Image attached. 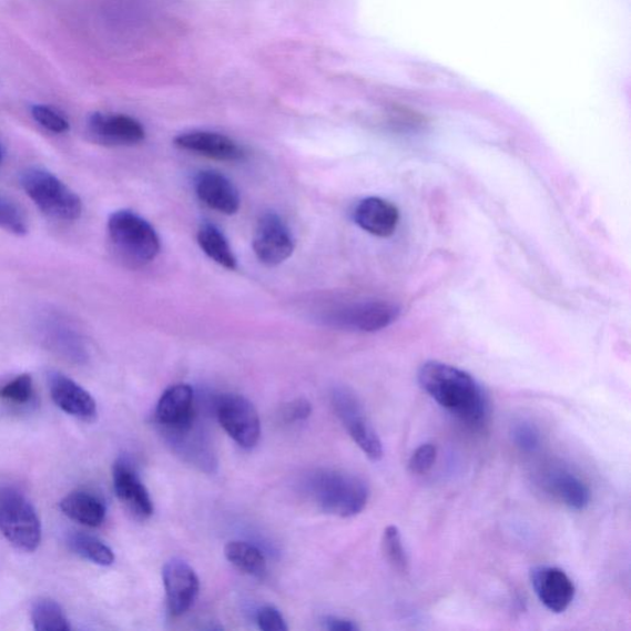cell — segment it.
<instances>
[{
  "label": "cell",
  "instance_id": "7",
  "mask_svg": "<svg viewBox=\"0 0 631 631\" xmlns=\"http://www.w3.org/2000/svg\"><path fill=\"white\" fill-rule=\"evenodd\" d=\"M217 418L221 427L242 448L257 446L261 438V419L256 407L248 398L228 394L217 403Z\"/></svg>",
  "mask_w": 631,
  "mask_h": 631
},
{
  "label": "cell",
  "instance_id": "12",
  "mask_svg": "<svg viewBox=\"0 0 631 631\" xmlns=\"http://www.w3.org/2000/svg\"><path fill=\"white\" fill-rule=\"evenodd\" d=\"M530 581L539 601L552 613H563L574 600V583L559 568L537 567L530 572Z\"/></svg>",
  "mask_w": 631,
  "mask_h": 631
},
{
  "label": "cell",
  "instance_id": "6",
  "mask_svg": "<svg viewBox=\"0 0 631 631\" xmlns=\"http://www.w3.org/2000/svg\"><path fill=\"white\" fill-rule=\"evenodd\" d=\"M332 404L335 411L342 420L343 426L347 429L349 436L356 441V445L373 461H379L384 457V447L381 439L374 429L359 398L349 389L339 387L332 395Z\"/></svg>",
  "mask_w": 631,
  "mask_h": 631
},
{
  "label": "cell",
  "instance_id": "4",
  "mask_svg": "<svg viewBox=\"0 0 631 631\" xmlns=\"http://www.w3.org/2000/svg\"><path fill=\"white\" fill-rule=\"evenodd\" d=\"M108 235L114 248L125 259L150 263L161 252V241L149 221L130 210H119L108 220Z\"/></svg>",
  "mask_w": 631,
  "mask_h": 631
},
{
  "label": "cell",
  "instance_id": "25",
  "mask_svg": "<svg viewBox=\"0 0 631 631\" xmlns=\"http://www.w3.org/2000/svg\"><path fill=\"white\" fill-rule=\"evenodd\" d=\"M31 620L38 631H70L71 625L62 607L51 598H39L32 604Z\"/></svg>",
  "mask_w": 631,
  "mask_h": 631
},
{
  "label": "cell",
  "instance_id": "16",
  "mask_svg": "<svg viewBox=\"0 0 631 631\" xmlns=\"http://www.w3.org/2000/svg\"><path fill=\"white\" fill-rule=\"evenodd\" d=\"M115 493L128 511L138 519L145 520L153 515L154 508L146 486L125 460H118L113 468Z\"/></svg>",
  "mask_w": 631,
  "mask_h": 631
},
{
  "label": "cell",
  "instance_id": "13",
  "mask_svg": "<svg viewBox=\"0 0 631 631\" xmlns=\"http://www.w3.org/2000/svg\"><path fill=\"white\" fill-rule=\"evenodd\" d=\"M38 326L41 338L54 353L73 363L86 360L84 339L69 319L58 314H47L39 319Z\"/></svg>",
  "mask_w": 631,
  "mask_h": 631
},
{
  "label": "cell",
  "instance_id": "20",
  "mask_svg": "<svg viewBox=\"0 0 631 631\" xmlns=\"http://www.w3.org/2000/svg\"><path fill=\"white\" fill-rule=\"evenodd\" d=\"M546 491L573 511H583L591 503V490L587 484L568 469L552 468L542 479Z\"/></svg>",
  "mask_w": 631,
  "mask_h": 631
},
{
  "label": "cell",
  "instance_id": "29",
  "mask_svg": "<svg viewBox=\"0 0 631 631\" xmlns=\"http://www.w3.org/2000/svg\"><path fill=\"white\" fill-rule=\"evenodd\" d=\"M511 437L515 446L528 454L536 452L540 448V431L535 424L529 420H519L511 430Z\"/></svg>",
  "mask_w": 631,
  "mask_h": 631
},
{
  "label": "cell",
  "instance_id": "19",
  "mask_svg": "<svg viewBox=\"0 0 631 631\" xmlns=\"http://www.w3.org/2000/svg\"><path fill=\"white\" fill-rule=\"evenodd\" d=\"M356 224L376 237H389L400 223V213L390 202L381 197H367L354 208Z\"/></svg>",
  "mask_w": 631,
  "mask_h": 631
},
{
  "label": "cell",
  "instance_id": "21",
  "mask_svg": "<svg viewBox=\"0 0 631 631\" xmlns=\"http://www.w3.org/2000/svg\"><path fill=\"white\" fill-rule=\"evenodd\" d=\"M60 508L64 516L90 528L102 526L106 516L101 498L88 491L71 492L60 502Z\"/></svg>",
  "mask_w": 631,
  "mask_h": 631
},
{
  "label": "cell",
  "instance_id": "3",
  "mask_svg": "<svg viewBox=\"0 0 631 631\" xmlns=\"http://www.w3.org/2000/svg\"><path fill=\"white\" fill-rule=\"evenodd\" d=\"M20 184L43 215L64 223L82 216L81 197L51 172L30 169L21 174Z\"/></svg>",
  "mask_w": 631,
  "mask_h": 631
},
{
  "label": "cell",
  "instance_id": "32",
  "mask_svg": "<svg viewBox=\"0 0 631 631\" xmlns=\"http://www.w3.org/2000/svg\"><path fill=\"white\" fill-rule=\"evenodd\" d=\"M257 623L263 631H286L289 629L283 614L273 605H265L259 609Z\"/></svg>",
  "mask_w": 631,
  "mask_h": 631
},
{
  "label": "cell",
  "instance_id": "11",
  "mask_svg": "<svg viewBox=\"0 0 631 631\" xmlns=\"http://www.w3.org/2000/svg\"><path fill=\"white\" fill-rule=\"evenodd\" d=\"M163 583L170 613L181 617L190 611L201 590V582L191 564L181 559L165 563Z\"/></svg>",
  "mask_w": 631,
  "mask_h": 631
},
{
  "label": "cell",
  "instance_id": "26",
  "mask_svg": "<svg viewBox=\"0 0 631 631\" xmlns=\"http://www.w3.org/2000/svg\"><path fill=\"white\" fill-rule=\"evenodd\" d=\"M384 556L391 567L401 573L408 570V559L404 547L400 530L395 526H389L383 535Z\"/></svg>",
  "mask_w": 631,
  "mask_h": 631
},
{
  "label": "cell",
  "instance_id": "23",
  "mask_svg": "<svg viewBox=\"0 0 631 631\" xmlns=\"http://www.w3.org/2000/svg\"><path fill=\"white\" fill-rule=\"evenodd\" d=\"M225 557L240 571L253 576V578L261 579L267 572V559L257 547L250 545V542L230 541L225 547Z\"/></svg>",
  "mask_w": 631,
  "mask_h": 631
},
{
  "label": "cell",
  "instance_id": "14",
  "mask_svg": "<svg viewBox=\"0 0 631 631\" xmlns=\"http://www.w3.org/2000/svg\"><path fill=\"white\" fill-rule=\"evenodd\" d=\"M156 423L163 431L184 430L194 425V391L190 385L171 386L160 398Z\"/></svg>",
  "mask_w": 631,
  "mask_h": 631
},
{
  "label": "cell",
  "instance_id": "18",
  "mask_svg": "<svg viewBox=\"0 0 631 631\" xmlns=\"http://www.w3.org/2000/svg\"><path fill=\"white\" fill-rule=\"evenodd\" d=\"M50 393L54 404L63 413L75 418L92 420L96 416V403L93 396L63 374H52Z\"/></svg>",
  "mask_w": 631,
  "mask_h": 631
},
{
  "label": "cell",
  "instance_id": "24",
  "mask_svg": "<svg viewBox=\"0 0 631 631\" xmlns=\"http://www.w3.org/2000/svg\"><path fill=\"white\" fill-rule=\"evenodd\" d=\"M68 545L77 556L99 567H110L115 561L114 551L104 541L82 531H73L68 537Z\"/></svg>",
  "mask_w": 631,
  "mask_h": 631
},
{
  "label": "cell",
  "instance_id": "35",
  "mask_svg": "<svg viewBox=\"0 0 631 631\" xmlns=\"http://www.w3.org/2000/svg\"><path fill=\"white\" fill-rule=\"evenodd\" d=\"M3 162V150L2 146H0V164H2Z\"/></svg>",
  "mask_w": 631,
  "mask_h": 631
},
{
  "label": "cell",
  "instance_id": "8",
  "mask_svg": "<svg viewBox=\"0 0 631 631\" xmlns=\"http://www.w3.org/2000/svg\"><path fill=\"white\" fill-rule=\"evenodd\" d=\"M253 250L261 263L276 267L293 256L295 238L279 215L264 214L254 231Z\"/></svg>",
  "mask_w": 631,
  "mask_h": 631
},
{
  "label": "cell",
  "instance_id": "30",
  "mask_svg": "<svg viewBox=\"0 0 631 631\" xmlns=\"http://www.w3.org/2000/svg\"><path fill=\"white\" fill-rule=\"evenodd\" d=\"M31 115L42 128L54 132V134H63L70 130L69 120L65 119L57 109L49 105H34L31 108Z\"/></svg>",
  "mask_w": 631,
  "mask_h": 631
},
{
  "label": "cell",
  "instance_id": "27",
  "mask_svg": "<svg viewBox=\"0 0 631 631\" xmlns=\"http://www.w3.org/2000/svg\"><path fill=\"white\" fill-rule=\"evenodd\" d=\"M0 228L16 236H26L29 230L23 212L4 197H0Z\"/></svg>",
  "mask_w": 631,
  "mask_h": 631
},
{
  "label": "cell",
  "instance_id": "28",
  "mask_svg": "<svg viewBox=\"0 0 631 631\" xmlns=\"http://www.w3.org/2000/svg\"><path fill=\"white\" fill-rule=\"evenodd\" d=\"M34 385L29 374H21L0 389V398L17 405H24L31 400Z\"/></svg>",
  "mask_w": 631,
  "mask_h": 631
},
{
  "label": "cell",
  "instance_id": "9",
  "mask_svg": "<svg viewBox=\"0 0 631 631\" xmlns=\"http://www.w3.org/2000/svg\"><path fill=\"white\" fill-rule=\"evenodd\" d=\"M400 309L383 301L360 302L343 306L328 317L329 323L342 328L376 332L395 323Z\"/></svg>",
  "mask_w": 631,
  "mask_h": 631
},
{
  "label": "cell",
  "instance_id": "1",
  "mask_svg": "<svg viewBox=\"0 0 631 631\" xmlns=\"http://www.w3.org/2000/svg\"><path fill=\"white\" fill-rule=\"evenodd\" d=\"M420 387L442 408L462 423L480 427L489 416V403L472 376L440 362H427L418 370Z\"/></svg>",
  "mask_w": 631,
  "mask_h": 631
},
{
  "label": "cell",
  "instance_id": "17",
  "mask_svg": "<svg viewBox=\"0 0 631 631\" xmlns=\"http://www.w3.org/2000/svg\"><path fill=\"white\" fill-rule=\"evenodd\" d=\"M195 192L201 202L215 212L235 215L241 206L237 187L224 174L204 171L196 175Z\"/></svg>",
  "mask_w": 631,
  "mask_h": 631
},
{
  "label": "cell",
  "instance_id": "33",
  "mask_svg": "<svg viewBox=\"0 0 631 631\" xmlns=\"http://www.w3.org/2000/svg\"><path fill=\"white\" fill-rule=\"evenodd\" d=\"M313 413V406L305 398H297L286 404L282 409V417L287 424L301 423Z\"/></svg>",
  "mask_w": 631,
  "mask_h": 631
},
{
  "label": "cell",
  "instance_id": "2",
  "mask_svg": "<svg viewBox=\"0 0 631 631\" xmlns=\"http://www.w3.org/2000/svg\"><path fill=\"white\" fill-rule=\"evenodd\" d=\"M304 489L319 511L340 518L362 513L369 501L367 482L357 475L335 469L313 471L307 476Z\"/></svg>",
  "mask_w": 631,
  "mask_h": 631
},
{
  "label": "cell",
  "instance_id": "10",
  "mask_svg": "<svg viewBox=\"0 0 631 631\" xmlns=\"http://www.w3.org/2000/svg\"><path fill=\"white\" fill-rule=\"evenodd\" d=\"M91 138L110 147L136 146L146 138L140 121L124 114L95 113L88 120Z\"/></svg>",
  "mask_w": 631,
  "mask_h": 631
},
{
  "label": "cell",
  "instance_id": "5",
  "mask_svg": "<svg viewBox=\"0 0 631 631\" xmlns=\"http://www.w3.org/2000/svg\"><path fill=\"white\" fill-rule=\"evenodd\" d=\"M0 531L14 548L32 552L41 545V522L28 498L12 487L0 489Z\"/></svg>",
  "mask_w": 631,
  "mask_h": 631
},
{
  "label": "cell",
  "instance_id": "34",
  "mask_svg": "<svg viewBox=\"0 0 631 631\" xmlns=\"http://www.w3.org/2000/svg\"><path fill=\"white\" fill-rule=\"evenodd\" d=\"M325 627L330 631H357L359 627L353 622V620L339 618V617H327L325 619Z\"/></svg>",
  "mask_w": 631,
  "mask_h": 631
},
{
  "label": "cell",
  "instance_id": "22",
  "mask_svg": "<svg viewBox=\"0 0 631 631\" xmlns=\"http://www.w3.org/2000/svg\"><path fill=\"white\" fill-rule=\"evenodd\" d=\"M197 243L210 259L228 271L237 268L234 251L223 232L215 225L203 224L197 231Z\"/></svg>",
  "mask_w": 631,
  "mask_h": 631
},
{
  "label": "cell",
  "instance_id": "15",
  "mask_svg": "<svg viewBox=\"0 0 631 631\" xmlns=\"http://www.w3.org/2000/svg\"><path fill=\"white\" fill-rule=\"evenodd\" d=\"M174 145L220 162H237L246 154L236 141L212 131L185 132L175 138Z\"/></svg>",
  "mask_w": 631,
  "mask_h": 631
},
{
  "label": "cell",
  "instance_id": "31",
  "mask_svg": "<svg viewBox=\"0 0 631 631\" xmlns=\"http://www.w3.org/2000/svg\"><path fill=\"white\" fill-rule=\"evenodd\" d=\"M437 447L427 442L418 447L408 461L409 471L416 475L428 474L437 461Z\"/></svg>",
  "mask_w": 631,
  "mask_h": 631
}]
</instances>
